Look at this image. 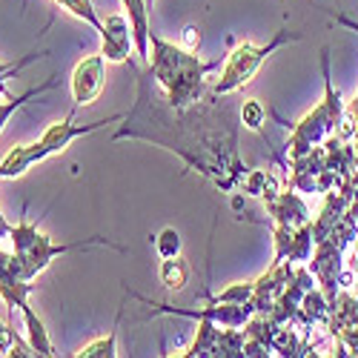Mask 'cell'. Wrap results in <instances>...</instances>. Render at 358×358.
Wrapping results in <instances>:
<instances>
[{
    "mask_svg": "<svg viewBox=\"0 0 358 358\" xmlns=\"http://www.w3.org/2000/svg\"><path fill=\"white\" fill-rule=\"evenodd\" d=\"M155 78L149 69L138 72V98L127 112L124 127L112 141H146L175 152L187 169L201 172L221 189L238 192L244 175L250 172L238 155V127L241 109L227 98L206 92L198 103L187 109L169 106L166 95L155 92Z\"/></svg>",
    "mask_w": 358,
    "mask_h": 358,
    "instance_id": "cell-1",
    "label": "cell"
},
{
    "mask_svg": "<svg viewBox=\"0 0 358 358\" xmlns=\"http://www.w3.org/2000/svg\"><path fill=\"white\" fill-rule=\"evenodd\" d=\"M146 69L152 72L155 83L164 89L169 106L187 109L206 95L203 80L210 72L221 69V61H201V57L192 55L189 49L175 46V43L164 41L161 35L149 32V64H146Z\"/></svg>",
    "mask_w": 358,
    "mask_h": 358,
    "instance_id": "cell-2",
    "label": "cell"
},
{
    "mask_svg": "<svg viewBox=\"0 0 358 358\" xmlns=\"http://www.w3.org/2000/svg\"><path fill=\"white\" fill-rule=\"evenodd\" d=\"M9 238L15 244V252H9V270L23 281H35L52 264V258L64 255V252L89 250V247H112L117 252H124V247L106 241V238H89V241H78V244H52L49 235H43L38 229V224L26 221V218L12 227Z\"/></svg>",
    "mask_w": 358,
    "mask_h": 358,
    "instance_id": "cell-3",
    "label": "cell"
},
{
    "mask_svg": "<svg viewBox=\"0 0 358 358\" xmlns=\"http://www.w3.org/2000/svg\"><path fill=\"white\" fill-rule=\"evenodd\" d=\"M321 72H324V98L318 101V106L304 115L292 129H289V141H287V155L289 161L307 155L310 149H315L318 143H324L330 135H336L338 124H341V115H344V101L341 92L333 83L330 75V49H321Z\"/></svg>",
    "mask_w": 358,
    "mask_h": 358,
    "instance_id": "cell-4",
    "label": "cell"
},
{
    "mask_svg": "<svg viewBox=\"0 0 358 358\" xmlns=\"http://www.w3.org/2000/svg\"><path fill=\"white\" fill-rule=\"evenodd\" d=\"M124 117H127V112H115V115L103 117V121L75 124V121H72V115H69L66 121L52 124V127L43 132V138H41V141H35V143H23V146L9 149V155H6L3 161H0V181H3V178H17V175L29 172L35 164H41L43 158L64 152V149H66L75 138H83V135H89V132H98V129H103L106 124H117V121H124Z\"/></svg>",
    "mask_w": 358,
    "mask_h": 358,
    "instance_id": "cell-5",
    "label": "cell"
},
{
    "mask_svg": "<svg viewBox=\"0 0 358 358\" xmlns=\"http://www.w3.org/2000/svg\"><path fill=\"white\" fill-rule=\"evenodd\" d=\"M295 41H301V35L289 32V29H281V32H278L270 43H264V46H255V43H250V41L238 43V46L229 52L227 64L221 66L218 80L210 86V92H213V95H235L238 89H244V86L255 78V72L264 66L266 57H270L273 52H278L281 46H287V43H295Z\"/></svg>",
    "mask_w": 358,
    "mask_h": 358,
    "instance_id": "cell-6",
    "label": "cell"
},
{
    "mask_svg": "<svg viewBox=\"0 0 358 358\" xmlns=\"http://www.w3.org/2000/svg\"><path fill=\"white\" fill-rule=\"evenodd\" d=\"M35 284L32 281H23L17 278L12 270H9V252L0 250V298L15 310L23 313V321H26V336H29V344L38 355H57L55 347H52V338L46 333L43 321L38 318V313L29 307V295H32Z\"/></svg>",
    "mask_w": 358,
    "mask_h": 358,
    "instance_id": "cell-7",
    "label": "cell"
},
{
    "mask_svg": "<svg viewBox=\"0 0 358 358\" xmlns=\"http://www.w3.org/2000/svg\"><path fill=\"white\" fill-rule=\"evenodd\" d=\"M103 61H106L103 55H86L83 61L75 66V72H72V98H75V106H89L103 92V83H106Z\"/></svg>",
    "mask_w": 358,
    "mask_h": 358,
    "instance_id": "cell-8",
    "label": "cell"
},
{
    "mask_svg": "<svg viewBox=\"0 0 358 358\" xmlns=\"http://www.w3.org/2000/svg\"><path fill=\"white\" fill-rule=\"evenodd\" d=\"M132 26L124 15H106L101 29V55L109 64H127L132 52Z\"/></svg>",
    "mask_w": 358,
    "mask_h": 358,
    "instance_id": "cell-9",
    "label": "cell"
},
{
    "mask_svg": "<svg viewBox=\"0 0 358 358\" xmlns=\"http://www.w3.org/2000/svg\"><path fill=\"white\" fill-rule=\"evenodd\" d=\"M264 203H266V213H270L273 224H281V227L298 229V227H304V224H310V221H313L310 206L304 203L301 192H295L292 187L281 189L275 198L264 201Z\"/></svg>",
    "mask_w": 358,
    "mask_h": 358,
    "instance_id": "cell-10",
    "label": "cell"
},
{
    "mask_svg": "<svg viewBox=\"0 0 358 358\" xmlns=\"http://www.w3.org/2000/svg\"><path fill=\"white\" fill-rule=\"evenodd\" d=\"M218 336H221V327L218 324H213V321H198V336H195V341L181 352V355H187V358H210V355H215V350H218Z\"/></svg>",
    "mask_w": 358,
    "mask_h": 358,
    "instance_id": "cell-11",
    "label": "cell"
},
{
    "mask_svg": "<svg viewBox=\"0 0 358 358\" xmlns=\"http://www.w3.org/2000/svg\"><path fill=\"white\" fill-rule=\"evenodd\" d=\"M241 192L258 195L264 201H270V198H275L281 192V187H278V178L273 172H266V169H250L244 175V181H241Z\"/></svg>",
    "mask_w": 358,
    "mask_h": 358,
    "instance_id": "cell-12",
    "label": "cell"
},
{
    "mask_svg": "<svg viewBox=\"0 0 358 358\" xmlns=\"http://www.w3.org/2000/svg\"><path fill=\"white\" fill-rule=\"evenodd\" d=\"M161 284L166 289H184L189 284V264L181 255L161 258Z\"/></svg>",
    "mask_w": 358,
    "mask_h": 358,
    "instance_id": "cell-13",
    "label": "cell"
},
{
    "mask_svg": "<svg viewBox=\"0 0 358 358\" xmlns=\"http://www.w3.org/2000/svg\"><path fill=\"white\" fill-rule=\"evenodd\" d=\"M252 295H255V281H244V284H229L218 295H206V301H218V304H252Z\"/></svg>",
    "mask_w": 358,
    "mask_h": 358,
    "instance_id": "cell-14",
    "label": "cell"
},
{
    "mask_svg": "<svg viewBox=\"0 0 358 358\" xmlns=\"http://www.w3.org/2000/svg\"><path fill=\"white\" fill-rule=\"evenodd\" d=\"M57 83H61V78H49L46 83H41L38 89H29V92H23V95H17V98H9L6 103H0V129L6 127V121H9V115L15 112V109H20L26 101H32V98H38V95H43V92H49V89H55Z\"/></svg>",
    "mask_w": 358,
    "mask_h": 358,
    "instance_id": "cell-15",
    "label": "cell"
},
{
    "mask_svg": "<svg viewBox=\"0 0 358 358\" xmlns=\"http://www.w3.org/2000/svg\"><path fill=\"white\" fill-rule=\"evenodd\" d=\"M55 3H61L69 15H75L78 20H83L86 26H92L95 32L101 35V29H103V20L98 17L95 6H92V0H55Z\"/></svg>",
    "mask_w": 358,
    "mask_h": 358,
    "instance_id": "cell-16",
    "label": "cell"
},
{
    "mask_svg": "<svg viewBox=\"0 0 358 358\" xmlns=\"http://www.w3.org/2000/svg\"><path fill=\"white\" fill-rule=\"evenodd\" d=\"M115 344H117V324H115L112 330H109V336H101V338H95L92 344L80 347L75 355H80V358H112V355H117Z\"/></svg>",
    "mask_w": 358,
    "mask_h": 358,
    "instance_id": "cell-17",
    "label": "cell"
},
{
    "mask_svg": "<svg viewBox=\"0 0 358 358\" xmlns=\"http://www.w3.org/2000/svg\"><path fill=\"white\" fill-rule=\"evenodd\" d=\"M155 252L158 258H175V255H181V235H178V229L166 227L155 235Z\"/></svg>",
    "mask_w": 358,
    "mask_h": 358,
    "instance_id": "cell-18",
    "label": "cell"
},
{
    "mask_svg": "<svg viewBox=\"0 0 358 358\" xmlns=\"http://www.w3.org/2000/svg\"><path fill=\"white\" fill-rule=\"evenodd\" d=\"M264 121H266V109L261 106V101H244L241 103V124L252 132H264Z\"/></svg>",
    "mask_w": 358,
    "mask_h": 358,
    "instance_id": "cell-19",
    "label": "cell"
},
{
    "mask_svg": "<svg viewBox=\"0 0 358 358\" xmlns=\"http://www.w3.org/2000/svg\"><path fill=\"white\" fill-rule=\"evenodd\" d=\"M181 46L184 49H189V52H195L198 46H201V32H198V26H184V32H181Z\"/></svg>",
    "mask_w": 358,
    "mask_h": 358,
    "instance_id": "cell-20",
    "label": "cell"
},
{
    "mask_svg": "<svg viewBox=\"0 0 358 358\" xmlns=\"http://www.w3.org/2000/svg\"><path fill=\"white\" fill-rule=\"evenodd\" d=\"M336 20H338L341 26H347V29H352V32H358V23H355V20H350L347 15H336ZM350 109H352V112H355V117H358V95L352 98V103H350Z\"/></svg>",
    "mask_w": 358,
    "mask_h": 358,
    "instance_id": "cell-21",
    "label": "cell"
},
{
    "mask_svg": "<svg viewBox=\"0 0 358 358\" xmlns=\"http://www.w3.org/2000/svg\"><path fill=\"white\" fill-rule=\"evenodd\" d=\"M9 232H12V227L6 224V218H3V215H0V238H6Z\"/></svg>",
    "mask_w": 358,
    "mask_h": 358,
    "instance_id": "cell-22",
    "label": "cell"
}]
</instances>
